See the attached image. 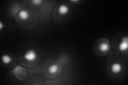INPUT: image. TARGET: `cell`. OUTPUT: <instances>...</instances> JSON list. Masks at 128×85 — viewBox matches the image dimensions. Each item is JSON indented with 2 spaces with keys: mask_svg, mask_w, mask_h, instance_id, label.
Instances as JSON below:
<instances>
[{
  "mask_svg": "<svg viewBox=\"0 0 128 85\" xmlns=\"http://www.w3.org/2000/svg\"><path fill=\"white\" fill-rule=\"evenodd\" d=\"M38 55L36 52L33 50L27 51L24 54V59L28 62H33L36 60Z\"/></svg>",
  "mask_w": 128,
  "mask_h": 85,
  "instance_id": "6da1fadb",
  "label": "cell"
},
{
  "mask_svg": "<svg viewBox=\"0 0 128 85\" xmlns=\"http://www.w3.org/2000/svg\"><path fill=\"white\" fill-rule=\"evenodd\" d=\"M128 48V37L125 36L122 38L121 42L118 45V49L122 52L126 51Z\"/></svg>",
  "mask_w": 128,
  "mask_h": 85,
  "instance_id": "7a4b0ae2",
  "label": "cell"
},
{
  "mask_svg": "<svg viewBox=\"0 0 128 85\" xmlns=\"http://www.w3.org/2000/svg\"><path fill=\"white\" fill-rule=\"evenodd\" d=\"M112 72L114 74H118L122 70V66L119 63H114L111 66Z\"/></svg>",
  "mask_w": 128,
  "mask_h": 85,
  "instance_id": "3957f363",
  "label": "cell"
},
{
  "mask_svg": "<svg viewBox=\"0 0 128 85\" xmlns=\"http://www.w3.org/2000/svg\"><path fill=\"white\" fill-rule=\"evenodd\" d=\"M58 13L61 15H65L68 13L70 11V7L66 4H62L58 8Z\"/></svg>",
  "mask_w": 128,
  "mask_h": 85,
  "instance_id": "277c9868",
  "label": "cell"
},
{
  "mask_svg": "<svg viewBox=\"0 0 128 85\" xmlns=\"http://www.w3.org/2000/svg\"><path fill=\"white\" fill-rule=\"evenodd\" d=\"M19 17L22 20H26L30 18V13L28 11L22 10L19 11L18 13Z\"/></svg>",
  "mask_w": 128,
  "mask_h": 85,
  "instance_id": "5b68a950",
  "label": "cell"
},
{
  "mask_svg": "<svg viewBox=\"0 0 128 85\" xmlns=\"http://www.w3.org/2000/svg\"><path fill=\"white\" fill-rule=\"evenodd\" d=\"M59 70V67L57 64H52L51 65L49 68H48V71L51 75H54L57 73Z\"/></svg>",
  "mask_w": 128,
  "mask_h": 85,
  "instance_id": "8992f818",
  "label": "cell"
},
{
  "mask_svg": "<svg viewBox=\"0 0 128 85\" xmlns=\"http://www.w3.org/2000/svg\"><path fill=\"white\" fill-rule=\"evenodd\" d=\"M2 62L4 64H8L12 62V58L9 55L4 54L2 56Z\"/></svg>",
  "mask_w": 128,
  "mask_h": 85,
  "instance_id": "52a82bcc",
  "label": "cell"
},
{
  "mask_svg": "<svg viewBox=\"0 0 128 85\" xmlns=\"http://www.w3.org/2000/svg\"><path fill=\"white\" fill-rule=\"evenodd\" d=\"M99 50L102 52H108L110 49V46L108 44L106 43H102L99 45Z\"/></svg>",
  "mask_w": 128,
  "mask_h": 85,
  "instance_id": "ba28073f",
  "label": "cell"
},
{
  "mask_svg": "<svg viewBox=\"0 0 128 85\" xmlns=\"http://www.w3.org/2000/svg\"><path fill=\"white\" fill-rule=\"evenodd\" d=\"M32 2L33 3L34 5H38L42 2V1H41V0H33Z\"/></svg>",
  "mask_w": 128,
  "mask_h": 85,
  "instance_id": "9c48e42d",
  "label": "cell"
},
{
  "mask_svg": "<svg viewBox=\"0 0 128 85\" xmlns=\"http://www.w3.org/2000/svg\"><path fill=\"white\" fill-rule=\"evenodd\" d=\"M4 28V25L2 21H0V30H2Z\"/></svg>",
  "mask_w": 128,
  "mask_h": 85,
  "instance_id": "30bf717a",
  "label": "cell"
}]
</instances>
